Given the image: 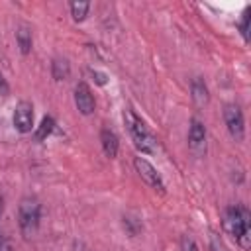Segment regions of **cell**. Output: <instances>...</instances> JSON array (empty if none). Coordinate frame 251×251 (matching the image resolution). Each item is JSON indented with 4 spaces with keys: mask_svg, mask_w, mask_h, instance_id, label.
I'll return each instance as SVG.
<instances>
[{
    "mask_svg": "<svg viewBox=\"0 0 251 251\" xmlns=\"http://www.w3.org/2000/svg\"><path fill=\"white\" fill-rule=\"evenodd\" d=\"M133 165H135L137 175H139L151 188H155V190H159V192H165V182H163L161 175L157 173V169H155L147 159H143V157H135Z\"/></svg>",
    "mask_w": 251,
    "mask_h": 251,
    "instance_id": "8992f818",
    "label": "cell"
},
{
    "mask_svg": "<svg viewBox=\"0 0 251 251\" xmlns=\"http://www.w3.org/2000/svg\"><path fill=\"white\" fill-rule=\"evenodd\" d=\"M41 218V204L33 196H24L18 206V224L24 233V237H29L37 231Z\"/></svg>",
    "mask_w": 251,
    "mask_h": 251,
    "instance_id": "3957f363",
    "label": "cell"
},
{
    "mask_svg": "<svg viewBox=\"0 0 251 251\" xmlns=\"http://www.w3.org/2000/svg\"><path fill=\"white\" fill-rule=\"evenodd\" d=\"M224 122H226V127H227L229 135L235 141H241L243 135H245V120H243V112L237 104H226Z\"/></svg>",
    "mask_w": 251,
    "mask_h": 251,
    "instance_id": "277c9868",
    "label": "cell"
},
{
    "mask_svg": "<svg viewBox=\"0 0 251 251\" xmlns=\"http://www.w3.org/2000/svg\"><path fill=\"white\" fill-rule=\"evenodd\" d=\"M180 251H198V245H196V241L192 237L182 235L180 237Z\"/></svg>",
    "mask_w": 251,
    "mask_h": 251,
    "instance_id": "2e32d148",
    "label": "cell"
},
{
    "mask_svg": "<svg viewBox=\"0 0 251 251\" xmlns=\"http://www.w3.org/2000/svg\"><path fill=\"white\" fill-rule=\"evenodd\" d=\"M75 104H76V110L84 116H90L94 112L96 102H94V96L86 82H78L75 86Z\"/></svg>",
    "mask_w": 251,
    "mask_h": 251,
    "instance_id": "ba28073f",
    "label": "cell"
},
{
    "mask_svg": "<svg viewBox=\"0 0 251 251\" xmlns=\"http://www.w3.org/2000/svg\"><path fill=\"white\" fill-rule=\"evenodd\" d=\"M188 149L196 157H202L206 153V126L198 118H192L190 120V127H188Z\"/></svg>",
    "mask_w": 251,
    "mask_h": 251,
    "instance_id": "5b68a950",
    "label": "cell"
},
{
    "mask_svg": "<svg viewBox=\"0 0 251 251\" xmlns=\"http://www.w3.org/2000/svg\"><path fill=\"white\" fill-rule=\"evenodd\" d=\"M53 129H55V120H53L51 116H45V118L41 120L39 127H37V131H35V137H37L39 141H43V139H47V137L53 133Z\"/></svg>",
    "mask_w": 251,
    "mask_h": 251,
    "instance_id": "4fadbf2b",
    "label": "cell"
},
{
    "mask_svg": "<svg viewBox=\"0 0 251 251\" xmlns=\"http://www.w3.org/2000/svg\"><path fill=\"white\" fill-rule=\"evenodd\" d=\"M8 90H10V86H8L6 78L0 75V96H6V94H8Z\"/></svg>",
    "mask_w": 251,
    "mask_h": 251,
    "instance_id": "ac0fdd59",
    "label": "cell"
},
{
    "mask_svg": "<svg viewBox=\"0 0 251 251\" xmlns=\"http://www.w3.org/2000/svg\"><path fill=\"white\" fill-rule=\"evenodd\" d=\"M16 41H18V47L24 55H27L31 51V31L25 25H20L16 29Z\"/></svg>",
    "mask_w": 251,
    "mask_h": 251,
    "instance_id": "7c38bea8",
    "label": "cell"
},
{
    "mask_svg": "<svg viewBox=\"0 0 251 251\" xmlns=\"http://www.w3.org/2000/svg\"><path fill=\"white\" fill-rule=\"evenodd\" d=\"M14 127L20 133H27L33 127V106L27 100L18 102L16 110H14Z\"/></svg>",
    "mask_w": 251,
    "mask_h": 251,
    "instance_id": "52a82bcc",
    "label": "cell"
},
{
    "mask_svg": "<svg viewBox=\"0 0 251 251\" xmlns=\"http://www.w3.org/2000/svg\"><path fill=\"white\" fill-rule=\"evenodd\" d=\"M51 75L55 80H67L69 75H71V65L67 59L63 57H55L53 63H51Z\"/></svg>",
    "mask_w": 251,
    "mask_h": 251,
    "instance_id": "8fae6325",
    "label": "cell"
},
{
    "mask_svg": "<svg viewBox=\"0 0 251 251\" xmlns=\"http://www.w3.org/2000/svg\"><path fill=\"white\" fill-rule=\"evenodd\" d=\"M0 251H14L12 249V245H10V241L0 233Z\"/></svg>",
    "mask_w": 251,
    "mask_h": 251,
    "instance_id": "e0dca14e",
    "label": "cell"
},
{
    "mask_svg": "<svg viewBox=\"0 0 251 251\" xmlns=\"http://www.w3.org/2000/svg\"><path fill=\"white\" fill-rule=\"evenodd\" d=\"M124 124L127 126V131H129V135H131L135 147H137L141 153H155V151H157V141H155V137L151 135V131L147 129V126L143 124V120L133 114L131 108H126V110H124Z\"/></svg>",
    "mask_w": 251,
    "mask_h": 251,
    "instance_id": "7a4b0ae2",
    "label": "cell"
},
{
    "mask_svg": "<svg viewBox=\"0 0 251 251\" xmlns=\"http://www.w3.org/2000/svg\"><path fill=\"white\" fill-rule=\"evenodd\" d=\"M92 76H96V82L98 84H106V75H102L98 71H92Z\"/></svg>",
    "mask_w": 251,
    "mask_h": 251,
    "instance_id": "d6986e66",
    "label": "cell"
},
{
    "mask_svg": "<svg viewBox=\"0 0 251 251\" xmlns=\"http://www.w3.org/2000/svg\"><path fill=\"white\" fill-rule=\"evenodd\" d=\"M190 92H192V100H194L196 106H206V104H208L210 92H208L206 82H204L200 76L192 78V82H190Z\"/></svg>",
    "mask_w": 251,
    "mask_h": 251,
    "instance_id": "30bf717a",
    "label": "cell"
},
{
    "mask_svg": "<svg viewBox=\"0 0 251 251\" xmlns=\"http://www.w3.org/2000/svg\"><path fill=\"white\" fill-rule=\"evenodd\" d=\"M224 229L243 247L249 249L251 243V214L245 206L235 204L224 212Z\"/></svg>",
    "mask_w": 251,
    "mask_h": 251,
    "instance_id": "6da1fadb",
    "label": "cell"
},
{
    "mask_svg": "<svg viewBox=\"0 0 251 251\" xmlns=\"http://www.w3.org/2000/svg\"><path fill=\"white\" fill-rule=\"evenodd\" d=\"M249 14H251V8H245V12L241 16V22H239V31H241L245 41H249V20H251Z\"/></svg>",
    "mask_w": 251,
    "mask_h": 251,
    "instance_id": "9a60e30c",
    "label": "cell"
},
{
    "mask_svg": "<svg viewBox=\"0 0 251 251\" xmlns=\"http://www.w3.org/2000/svg\"><path fill=\"white\" fill-rule=\"evenodd\" d=\"M100 143H102V151L106 157L114 159L118 155V149H120V141H118V135L114 133V129L110 127H102L100 129Z\"/></svg>",
    "mask_w": 251,
    "mask_h": 251,
    "instance_id": "9c48e42d",
    "label": "cell"
},
{
    "mask_svg": "<svg viewBox=\"0 0 251 251\" xmlns=\"http://www.w3.org/2000/svg\"><path fill=\"white\" fill-rule=\"evenodd\" d=\"M2 212H4V198L0 196V218H2Z\"/></svg>",
    "mask_w": 251,
    "mask_h": 251,
    "instance_id": "ffe728a7",
    "label": "cell"
},
{
    "mask_svg": "<svg viewBox=\"0 0 251 251\" xmlns=\"http://www.w3.org/2000/svg\"><path fill=\"white\" fill-rule=\"evenodd\" d=\"M88 10H90V4H88V2H84V0L71 2V16H73V20H75V22H82V20L86 18Z\"/></svg>",
    "mask_w": 251,
    "mask_h": 251,
    "instance_id": "5bb4252c",
    "label": "cell"
}]
</instances>
